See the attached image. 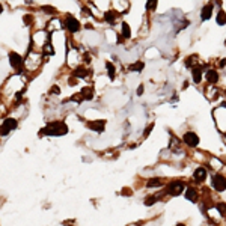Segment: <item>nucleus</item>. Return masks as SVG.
<instances>
[{
  "mask_svg": "<svg viewBox=\"0 0 226 226\" xmlns=\"http://www.w3.org/2000/svg\"><path fill=\"white\" fill-rule=\"evenodd\" d=\"M88 69H83V68H79V69H75L74 71V75H77V77H86L88 75Z\"/></svg>",
  "mask_w": 226,
  "mask_h": 226,
  "instance_id": "f3484780",
  "label": "nucleus"
},
{
  "mask_svg": "<svg viewBox=\"0 0 226 226\" xmlns=\"http://www.w3.org/2000/svg\"><path fill=\"white\" fill-rule=\"evenodd\" d=\"M217 23H219L220 26L226 23V14H225L223 11H220V12H219V15H217Z\"/></svg>",
  "mask_w": 226,
  "mask_h": 226,
  "instance_id": "a211bd4d",
  "label": "nucleus"
},
{
  "mask_svg": "<svg viewBox=\"0 0 226 226\" xmlns=\"http://www.w3.org/2000/svg\"><path fill=\"white\" fill-rule=\"evenodd\" d=\"M143 68V62H137V63H134V65H130V69L131 71H140Z\"/></svg>",
  "mask_w": 226,
  "mask_h": 226,
  "instance_id": "aec40b11",
  "label": "nucleus"
},
{
  "mask_svg": "<svg viewBox=\"0 0 226 226\" xmlns=\"http://www.w3.org/2000/svg\"><path fill=\"white\" fill-rule=\"evenodd\" d=\"M193 80H195V83H201V80H202V68H195L193 69Z\"/></svg>",
  "mask_w": 226,
  "mask_h": 226,
  "instance_id": "9b49d317",
  "label": "nucleus"
},
{
  "mask_svg": "<svg viewBox=\"0 0 226 226\" xmlns=\"http://www.w3.org/2000/svg\"><path fill=\"white\" fill-rule=\"evenodd\" d=\"M211 12H213V3L205 5V6L202 8V14H201L202 20H208V18L211 17Z\"/></svg>",
  "mask_w": 226,
  "mask_h": 226,
  "instance_id": "6e6552de",
  "label": "nucleus"
},
{
  "mask_svg": "<svg viewBox=\"0 0 226 226\" xmlns=\"http://www.w3.org/2000/svg\"><path fill=\"white\" fill-rule=\"evenodd\" d=\"M65 27L69 30V32H77L79 29H80V23L75 20L74 17H66V20H65Z\"/></svg>",
  "mask_w": 226,
  "mask_h": 226,
  "instance_id": "39448f33",
  "label": "nucleus"
},
{
  "mask_svg": "<svg viewBox=\"0 0 226 226\" xmlns=\"http://www.w3.org/2000/svg\"><path fill=\"white\" fill-rule=\"evenodd\" d=\"M80 97L85 98V100H92V91H91V88H85V89L82 91Z\"/></svg>",
  "mask_w": 226,
  "mask_h": 226,
  "instance_id": "4468645a",
  "label": "nucleus"
},
{
  "mask_svg": "<svg viewBox=\"0 0 226 226\" xmlns=\"http://www.w3.org/2000/svg\"><path fill=\"white\" fill-rule=\"evenodd\" d=\"M213 187L217 192H223L226 190V178L223 175H214L213 176Z\"/></svg>",
  "mask_w": 226,
  "mask_h": 226,
  "instance_id": "7ed1b4c3",
  "label": "nucleus"
},
{
  "mask_svg": "<svg viewBox=\"0 0 226 226\" xmlns=\"http://www.w3.org/2000/svg\"><path fill=\"white\" fill-rule=\"evenodd\" d=\"M89 127L92 130H97V131H103L104 130V121H95L92 124H89Z\"/></svg>",
  "mask_w": 226,
  "mask_h": 226,
  "instance_id": "f8f14e48",
  "label": "nucleus"
},
{
  "mask_svg": "<svg viewBox=\"0 0 226 226\" xmlns=\"http://www.w3.org/2000/svg\"><path fill=\"white\" fill-rule=\"evenodd\" d=\"M9 60H11V65H12V68L14 69H17V71H21V66H23V59H21V56L20 54H17V53H9Z\"/></svg>",
  "mask_w": 226,
  "mask_h": 226,
  "instance_id": "20e7f679",
  "label": "nucleus"
},
{
  "mask_svg": "<svg viewBox=\"0 0 226 226\" xmlns=\"http://www.w3.org/2000/svg\"><path fill=\"white\" fill-rule=\"evenodd\" d=\"M115 14H113V12H107L106 15H104V18H106V21H109V23H112L113 20H115Z\"/></svg>",
  "mask_w": 226,
  "mask_h": 226,
  "instance_id": "4be33fe9",
  "label": "nucleus"
},
{
  "mask_svg": "<svg viewBox=\"0 0 226 226\" xmlns=\"http://www.w3.org/2000/svg\"><path fill=\"white\" fill-rule=\"evenodd\" d=\"M176 226H185V225H182V223H179V225H176Z\"/></svg>",
  "mask_w": 226,
  "mask_h": 226,
  "instance_id": "bb28decb",
  "label": "nucleus"
},
{
  "mask_svg": "<svg viewBox=\"0 0 226 226\" xmlns=\"http://www.w3.org/2000/svg\"><path fill=\"white\" fill-rule=\"evenodd\" d=\"M142 92H143V88H142V86H140V88H139V89H137V95H140V94H142Z\"/></svg>",
  "mask_w": 226,
  "mask_h": 226,
  "instance_id": "a878e982",
  "label": "nucleus"
},
{
  "mask_svg": "<svg viewBox=\"0 0 226 226\" xmlns=\"http://www.w3.org/2000/svg\"><path fill=\"white\" fill-rule=\"evenodd\" d=\"M17 128V121L15 119H5L3 124H2V134L6 136L11 130Z\"/></svg>",
  "mask_w": 226,
  "mask_h": 226,
  "instance_id": "423d86ee",
  "label": "nucleus"
},
{
  "mask_svg": "<svg viewBox=\"0 0 226 226\" xmlns=\"http://www.w3.org/2000/svg\"><path fill=\"white\" fill-rule=\"evenodd\" d=\"M106 66H107V69H109V75H110V79H113V77H115V69H113V65H112L110 62H107V63H106Z\"/></svg>",
  "mask_w": 226,
  "mask_h": 226,
  "instance_id": "412c9836",
  "label": "nucleus"
},
{
  "mask_svg": "<svg viewBox=\"0 0 226 226\" xmlns=\"http://www.w3.org/2000/svg\"><path fill=\"white\" fill-rule=\"evenodd\" d=\"M184 190V182H181V181H172L169 185H167V195H179L181 192Z\"/></svg>",
  "mask_w": 226,
  "mask_h": 226,
  "instance_id": "f03ea898",
  "label": "nucleus"
},
{
  "mask_svg": "<svg viewBox=\"0 0 226 226\" xmlns=\"http://www.w3.org/2000/svg\"><path fill=\"white\" fill-rule=\"evenodd\" d=\"M158 199H160V196H152V198H148V199L145 201V204H146V205L149 207V205H152V204H155V202H157Z\"/></svg>",
  "mask_w": 226,
  "mask_h": 226,
  "instance_id": "6ab92c4d",
  "label": "nucleus"
},
{
  "mask_svg": "<svg viewBox=\"0 0 226 226\" xmlns=\"http://www.w3.org/2000/svg\"><path fill=\"white\" fill-rule=\"evenodd\" d=\"M42 11L50 12V14H54V8H51V6H44V8H42Z\"/></svg>",
  "mask_w": 226,
  "mask_h": 226,
  "instance_id": "5701e85b",
  "label": "nucleus"
},
{
  "mask_svg": "<svg viewBox=\"0 0 226 226\" xmlns=\"http://www.w3.org/2000/svg\"><path fill=\"white\" fill-rule=\"evenodd\" d=\"M185 198H187L188 201H192V202H196V201H198V193H196V190H195L193 187H188V188H187Z\"/></svg>",
  "mask_w": 226,
  "mask_h": 226,
  "instance_id": "1a4fd4ad",
  "label": "nucleus"
},
{
  "mask_svg": "<svg viewBox=\"0 0 226 226\" xmlns=\"http://www.w3.org/2000/svg\"><path fill=\"white\" fill-rule=\"evenodd\" d=\"M122 35H124V38H130L131 36V30H130V26L127 23L122 24Z\"/></svg>",
  "mask_w": 226,
  "mask_h": 226,
  "instance_id": "dca6fc26",
  "label": "nucleus"
},
{
  "mask_svg": "<svg viewBox=\"0 0 226 226\" xmlns=\"http://www.w3.org/2000/svg\"><path fill=\"white\" fill-rule=\"evenodd\" d=\"M68 133V127L60 122V121H56V122H50L45 128H42L39 131L41 136H63Z\"/></svg>",
  "mask_w": 226,
  "mask_h": 226,
  "instance_id": "f257e3e1",
  "label": "nucleus"
},
{
  "mask_svg": "<svg viewBox=\"0 0 226 226\" xmlns=\"http://www.w3.org/2000/svg\"><path fill=\"white\" fill-rule=\"evenodd\" d=\"M207 79H208V82L216 83V82L219 80V75H217V72H216V71H208V74H207Z\"/></svg>",
  "mask_w": 226,
  "mask_h": 226,
  "instance_id": "ddd939ff",
  "label": "nucleus"
},
{
  "mask_svg": "<svg viewBox=\"0 0 226 226\" xmlns=\"http://www.w3.org/2000/svg\"><path fill=\"white\" fill-rule=\"evenodd\" d=\"M161 185V179L160 178H152L148 181V187H160Z\"/></svg>",
  "mask_w": 226,
  "mask_h": 226,
  "instance_id": "2eb2a0df",
  "label": "nucleus"
},
{
  "mask_svg": "<svg viewBox=\"0 0 226 226\" xmlns=\"http://www.w3.org/2000/svg\"><path fill=\"white\" fill-rule=\"evenodd\" d=\"M155 6H157V2H152V3L148 2V3H146V8H148V9H154Z\"/></svg>",
  "mask_w": 226,
  "mask_h": 226,
  "instance_id": "b1692460",
  "label": "nucleus"
},
{
  "mask_svg": "<svg viewBox=\"0 0 226 226\" xmlns=\"http://www.w3.org/2000/svg\"><path fill=\"white\" fill-rule=\"evenodd\" d=\"M226 65V59H223V60H220V66H225Z\"/></svg>",
  "mask_w": 226,
  "mask_h": 226,
  "instance_id": "393cba45",
  "label": "nucleus"
},
{
  "mask_svg": "<svg viewBox=\"0 0 226 226\" xmlns=\"http://www.w3.org/2000/svg\"><path fill=\"white\" fill-rule=\"evenodd\" d=\"M184 140H185V143L188 145V146H196L198 143H199V137L195 134V133H192V131H188V133H185V136H184Z\"/></svg>",
  "mask_w": 226,
  "mask_h": 226,
  "instance_id": "0eeeda50",
  "label": "nucleus"
},
{
  "mask_svg": "<svg viewBox=\"0 0 226 226\" xmlns=\"http://www.w3.org/2000/svg\"><path fill=\"white\" fill-rule=\"evenodd\" d=\"M205 176H207V170H205L204 167H198V169H196V172H195V179H198V181H204V179H205Z\"/></svg>",
  "mask_w": 226,
  "mask_h": 226,
  "instance_id": "9d476101",
  "label": "nucleus"
}]
</instances>
